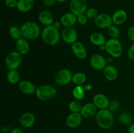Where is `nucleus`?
Segmentation results:
<instances>
[{"label": "nucleus", "instance_id": "f03ea898", "mask_svg": "<svg viewBox=\"0 0 134 133\" xmlns=\"http://www.w3.org/2000/svg\"><path fill=\"white\" fill-rule=\"evenodd\" d=\"M22 37L27 40H35L41 35V27L36 22L27 21L21 26Z\"/></svg>", "mask_w": 134, "mask_h": 133}, {"label": "nucleus", "instance_id": "9b49d317", "mask_svg": "<svg viewBox=\"0 0 134 133\" xmlns=\"http://www.w3.org/2000/svg\"><path fill=\"white\" fill-rule=\"evenodd\" d=\"M82 118H83V117L80 112H79V113L71 112L67 117L66 120H65V123H66L67 126L70 129H77L81 126L82 122Z\"/></svg>", "mask_w": 134, "mask_h": 133}, {"label": "nucleus", "instance_id": "4be33fe9", "mask_svg": "<svg viewBox=\"0 0 134 133\" xmlns=\"http://www.w3.org/2000/svg\"><path fill=\"white\" fill-rule=\"evenodd\" d=\"M103 75L106 80L110 82L115 80L118 77V70L112 65H107L103 70Z\"/></svg>", "mask_w": 134, "mask_h": 133}, {"label": "nucleus", "instance_id": "9d476101", "mask_svg": "<svg viewBox=\"0 0 134 133\" xmlns=\"http://www.w3.org/2000/svg\"><path fill=\"white\" fill-rule=\"evenodd\" d=\"M90 63L92 67L97 70H104L107 65V59L102 55L96 53L90 57Z\"/></svg>", "mask_w": 134, "mask_h": 133}, {"label": "nucleus", "instance_id": "dca6fc26", "mask_svg": "<svg viewBox=\"0 0 134 133\" xmlns=\"http://www.w3.org/2000/svg\"><path fill=\"white\" fill-rule=\"evenodd\" d=\"M71 50L73 54L79 59H84L87 56V52L85 46L81 42L77 41L71 44Z\"/></svg>", "mask_w": 134, "mask_h": 133}, {"label": "nucleus", "instance_id": "f3484780", "mask_svg": "<svg viewBox=\"0 0 134 133\" xmlns=\"http://www.w3.org/2000/svg\"><path fill=\"white\" fill-rule=\"evenodd\" d=\"M38 19L39 22L45 27L51 26L54 22V18L52 13L47 10L40 12L38 15Z\"/></svg>", "mask_w": 134, "mask_h": 133}, {"label": "nucleus", "instance_id": "c756f323", "mask_svg": "<svg viewBox=\"0 0 134 133\" xmlns=\"http://www.w3.org/2000/svg\"><path fill=\"white\" fill-rule=\"evenodd\" d=\"M82 106L81 105V102L79 100H72L69 103L68 105V108L70 110L71 112H73V113H79L81 112V109H82Z\"/></svg>", "mask_w": 134, "mask_h": 133}, {"label": "nucleus", "instance_id": "393cba45", "mask_svg": "<svg viewBox=\"0 0 134 133\" xmlns=\"http://www.w3.org/2000/svg\"><path fill=\"white\" fill-rule=\"evenodd\" d=\"M87 80L86 75L82 72H77L73 75L72 82L76 86H82Z\"/></svg>", "mask_w": 134, "mask_h": 133}, {"label": "nucleus", "instance_id": "c85d7f7f", "mask_svg": "<svg viewBox=\"0 0 134 133\" xmlns=\"http://www.w3.org/2000/svg\"><path fill=\"white\" fill-rule=\"evenodd\" d=\"M9 33L10 36L12 37V39H14V40H18V39H20V38L22 37L21 29L20 28H18L17 26H11V27L9 28Z\"/></svg>", "mask_w": 134, "mask_h": 133}, {"label": "nucleus", "instance_id": "423d86ee", "mask_svg": "<svg viewBox=\"0 0 134 133\" xmlns=\"http://www.w3.org/2000/svg\"><path fill=\"white\" fill-rule=\"evenodd\" d=\"M22 62V55L17 51H12L7 55L5 64L9 70H17Z\"/></svg>", "mask_w": 134, "mask_h": 133}, {"label": "nucleus", "instance_id": "a18cd8bd", "mask_svg": "<svg viewBox=\"0 0 134 133\" xmlns=\"http://www.w3.org/2000/svg\"><path fill=\"white\" fill-rule=\"evenodd\" d=\"M1 133H3V132H1Z\"/></svg>", "mask_w": 134, "mask_h": 133}, {"label": "nucleus", "instance_id": "a19ab883", "mask_svg": "<svg viewBox=\"0 0 134 133\" xmlns=\"http://www.w3.org/2000/svg\"><path fill=\"white\" fill-rule=\"evenodd\" d=\"M84 88L86 91H90L92 89V86L90 83H87L84 86Z\"/></svg>", "mask_w": 134, "mask_h": 133}, {"label": "nucleus", "instance_id": "ddd939ff", "mask_svg": "<svg viewBox=\"0 0 134 133\" xmlns=\"http://www.w3.org/2000/svg\"><path fill=\"white\" fill-rule=\"evenodd\" d=\"M21 126L26 129L32 127L35 123V117L34 113L30 112H26L21 115L19 119Z\"/></svg>", "mask_w": 134, "mask_h": 133}, {"label": "nucleus", "instance_id": "72a5a7b5", "mask_svg": "<svg viewBox=\"0 0 134 133\" xmlns=\"http://www.w3.org/2000/svg\"><path fill=\"white\" fill-rule=\"evenodd\" d=\"M88 20V17L86 16L85 14H81V15L77 16V22L81 26H84V25L86 24Z\"/></svg>", "mask_w": 134, "mask_h": 133}, {"label": "nucleus", "instance_id": "bb28decb", "mask_svg": "<svg viewBox=\"0 0 134 133\" xmlns=\"http://www.w3.org/2000/svg\"><path fill=\"white\" fill-rule=\"evenodd\" d=\"M85 92H86V91L84 88V86H76L72 91V95H73V96L75 100H81L85 97Z\"/></svg>", "mask_w": 134, "mask_h": 133}, {"label": "nucleus", "instance_id": "e433bc0d", "mask_svg": "<svg viewBox=\"0 0 134 133\" xmlns=\"http://www.w3.org/2000/svg\"><path fill=\"white\" fill-rule=\"evenodd\" d=\"M128 57L131 61H134V43L130 47L128 51Z\"/></svg>", "mask_w": 134, "mask_h": 133}, {"label": "nucleus", "instance_id": "aec40b11", "mask_svg": "<svg viewBox=\"0 0 134 133\" xmlns=\"http://www.w3.org/2000/svg\"><path fill=\"white\" fill-rule=\"evenodd\" d=\"M128 18L126 11L124 9H119L113 13L112 16L113 23L115 26H120L126 22Z\"/></svg>", "mask_w": 134, "mask_h": 133}, {"label": "nucleus", "instance_id": "2eb2a0df", "mask_svg": "<svg viewBox=\"0 0 134 133\" xmlns=\"http://www.w3.org/2000/svg\"><path fill=\"white\" fill-rule=\"evenodd\" d=\"M97 108L93 102H88L84 104L81 110V114L84 118L89 119L96 116L97 113Z\"/></svg>", "mask_w": 134, "mask_h": 133}, {"label": "nucleus", "instance_id": "6ab92c4d", "mask_svg": "<svg viewBox=\"0 0 134 133\" xmlns=\"http://www.w3.org/2000/svg\"><path fill=\"white\" fill-rule=\"evenodd\" d=\"M60 21L64 27H73L77 22V16L71 12L64 13L60 17Z\"/></svg>", "mask_w": 134, "mask_h": 133}, {"label": "nucleus", "instance_id": "79ce46f5", "mask_svg": "<svg viewBox=\"0 0 134 133\" xmlns=\"http://www.w3.org/2000/svg\"><path fill=\"white\" fill-rule=\"evenodd\" d=\"M128 133H134V123L131 124L129 126L128 130Z\"/></svg>", "mask_w": 134, "mask_h": 133}, {"label": "nucleus", "instance_id": "7c9ffc66", "mask_svg": "<svg viewBox=\"0 0 134 133\" xmlns=\"http://www.w3.org/2000/svg\"><path fill=\"white\" fill-rule=\"evenodd\" d=\"M107 33L112 39H118L120 35V31L116 26L111 25L107 28Z\"/></svg>", "mask_w": 134, "mask_h": 133}, {"label": "nucleus", "instance_id": "cd10ccee", "mask_svg": "<svg viewBox=\"0 0 134 133\" xmlns=\"http://www.w3.org/2000/svg\"><path fill=\"white\" fill-rule=\"evenodd\" d=\"M119 121L123 125L130 126L131 124H132L133 118H132V116L128 112H123L119 114Z\"/></svg>", "mask_w": 134, "mask_h": 133}, {"label": "nucleus", "instance_id": "1a4fd4ad", "mask_svg": "<svg viewBox=\"0 0 134 133\" xmlns=\"http://www.w3.org/2000/svg\"><path fill=\"white\" fill-rule=\"evenodd\" d=\"M62 38L67 44H73L78 40V33L73 27H65L62 32Z\"/></svg>", "mask_w": 134, "mask_h": 133}, {"label": "nucleus", "instance_id": "2f4dec72", "mask_svg": "<svg viewBox=\"0 0 134 133\" xmlns=\"http://www.w3.org/2000/svg\"><path fill=\"white\" fill-rule=\"evenodd\" d=\"M85 14L88 17V20H95L99 14L96 9L94 7H90L86 10Z\"/></svg>", "mask_w": 134, "mask_h": 133}, {"label": "nucleus", "instance_id": "37998d69", "mask_svg": "<svg viewBox=\"0 0 134 133\" xmlns=\"http://www.w3.org/2000/svg\"><path fill=\"white\" fill-rule=\"evenodd\" d=\"M99 49L101 51H105V45L99 47Z\"/></svg>", "mask_w": 134, "mask_h": 133}, {"label": "nucleus", "instance_id": "f8f14e48", "mask_svg": "<svg viewBox=\"0 0 134 133\" xmlns=\"http://www.w3.org/2000/svg\"><path fill=\"white\" fill-rule=\"evenodd\" d=\"M96 26L101 29H107L113 25L112 16L107 13H100L94 20Z\"/></svg>", "mask_w": 134, "mask_h": 133}, {"label": "nucleus", "instance_id": "6e6552de", "mask_svg": "<svg viewBox=\"0 0 134 133\" xmlns=\"http://www.w3.org/2000/svg\"><path fill=\"white\" fill-rule=\"evenodd\" d=\"M69 9L70 12L78 16L81 14H85L88 9L87 3L86 0H71Z\"/></svg>", "mask_w": 134, "mask_h": 133}, {"label": "nucleus", "instance_id": "c9c22d12", "mask_svg": "<svg viewBox=\"0 0 134 133\" xmlns=\"http://www.w3.org/2000/svg\"><path fill=\"white\" fill-rule=\"evenodd\" d=\"M127 35L130 40L134 43V26H131L127 31Z\"/></svg>", "mask_w": 134, "mask_h": 133}, {"label": "nucleus", "instance_id": "20e7f679", "mask_svg": "<svg viewBox=\"0 0 134 133\" xmlns=\"http://www.w3.org/2000/svg\"><path fill=\"white\" fill-rule=\"evenodd\" d=\"M35 95L41 101H49L56 97L57 90L51 85H41L37 87Z\"/></svg>", "mask_w": 134, "mask_h": 133}, {"label": "nucleus", "instance_id": "473e14b6", "mask_svg": "<svg viewBox=\"0 0 134 133\" xmlns=\"http://www.w3.org/2000/svg\"><path fill=\"white\" fill-rule=\"evenodd\" d=\"M120 106V102L117 100H113L110 101L108 109L111 112H115L118 110Z\"/></svg>", "mask_w": 134, "mask_h": 133}, {"label": "nucleus", "instance_id": "f704fd0d", "mask_svg": "<svg viewBox=\"0 0 134 133\" xmlns=\"http://www.w3.org/2000/svg\"><path fill=\"white\" fill-rule=\"evenodd\" d=\"M5 4L7 7L14 9L17 7L18 0H5Z\"/></svg>", "mask_w": 134, "mask_h": 133}, {"label": "nucleus", "instance_id": "412c9836", "mask_svg": "<svg viewBox=\"0 0 134 133\" xmlns=\"http://www.w3.org/2000/svg\"><path fill=\"white\" fill-rule=\"evenodd\" d=\"M16 50L21 55H26L30 51V44L27 39L22 37L18 40H16Z\"/></svg>", "mask_w": 134, "mask_h": 133}, {"label": "nucleus", "instance_id": "0eeeda50", "mask_svg": "<svg viewBox=\"0 0 134 133\" xmlns=\"http://www.w3.org/2000/svg\"><path fill=\"white\" fill-rule=\"evenodd\" d=\"M73 75L71 72L67 69H62L56 73L54 81L59 86H66L72 82Z\"/></svg>", "mask_w": 134, "mask_h": 133}, {"label": "nucleus", "instance_id": "a211bd4d", "mask_svg": "<svg viewBox=\"0 0 134 133\" xmlns=\"http://www.w3.org/2000/svg\"><path fill=\"white\" fill-rule=\"evenodd\" d=\"M18 89L25 95H32L35 93L37 87L30 81L22 80L18 83Z\"/></svg>", "mask_w": 134, "mask_h": 133}, {"label": "nucleus", "instance_id": "5701e85b", "mask_svg": "<svg viewBox=\"0 0 134 133\" xmlns=\"http://www.w3.org/2000/svg\"><path fill=\"white\" fill-rule=\"evenodd\" d=\"M34 5V0H18L16 9L21 13H27L33 9Z\"/></svg>", "mask_w": 134, "mask_h": 133}, {"label": "nucleus", "instance_id": "f257e3e1", "mask_svg": "<svg viewBox=\"0 0 134 133\" xmlns=\"http://www.w3.org/2000/svg\"><path fill=\"white\" fill-rule=\"evenodd\" d=\"M96 121L98 126L104 130L111 129L115 123L112 112L108 108L99 110L96 115Z\"/></svg>", "mask_w": 134, "mask_h": 133}, {"label": "nucleus", "instance_id": "4c0bfd02", "mask_svg": "<svg viewBox=\"0 0 134 133\" xmlns=\"http://www.w3.org/2000/svg\"><path fill=\"white\" fill-rule=\"evenodd\" d=\"M56 2V0H43V4L47 7L54 6Z\"/></svg>", "mask_w": 134, "mask_h": 133}, {"label": "nucleus", "instance_id": "b1692460", "mask_svg": "<svg viewBox=\"0 0 134 133\" xmlns=\"http://www.w3.org/2000/svg\"><path fill=\"white\" fill-rule=\"evenodd\" d=\"M89 39H90V41L92 44H94V46L99 47L105 45L106 42H107L105 37L103 34L98 32L92 33L90 35Z\"/></svg>", "mask_w": 134, "mask_h": 133}, {"label": "nucleus", "instance_id": "a878e982", "mask_svg": "<svg viewBox=\"0 0 134 133\" xmlns=\"http://www.w3.org/2000/svg\"><path fill=\"white\" fill-rule=\"evenodd\" d=\"M7 79L10 84H16L20 82V74L17 70H9L7 74Z\"/></svg>", "mask_w": 134, "mask_h": 133}, {"label": "nucleus", "instance_id": "7ed1b4c3", "mask_svg": "<svg viewBox=\"0 0 134 133\" xmlns=\"http://www.w3.org/2000/svg\"><path fill=\"white\" fill-rule=\"evenodd\" d=\"M41 38L43 42L49 46H54L58 43L60 39L59 29L52 25L44 27L41 32Z\"/></svg>", "mask_w": 134, "mask_h": 133}, {"label": "nucleus", "instance_id": "c03bdc74", "mask_svg": "<svg viewBox=\"0 0 134 133\" xmlns=\"http://www.w3.org/2000/svg\"><path fill=\"white\" fill-rule=\"evenodd\" d=\"M68 0H56L58 3H65L66 1H68Z\"/></svg>", "mask_w": 134, "mask_h": 133}, {"label": "nucleus", "instance_id": "ea45409f", "mask_svg": "<svg viewBox=\"0 0 134 133\" xmlns=\"http://www.w3.org/2000/svg\"><path fill=\"white\" fill-rule=\"evenodd\" d=\"M52 26H54L56 29H59L60 27H61V26H62V23L60 21H55V22L53 23V24H52Z\"/></svg>", "mask_w": 134, "mask_h": 133}, {"label": "nucleus", "instance_id": "4468645a", "mask_svg": "<svg viewBox=\"0 0 134 133\" xmlns=\"http://www.w3.org/2000/svg\"><path fill=\"white\" fill-rule=\"evenodd\" d=\"M93 103L99 110L107 109L109 105V99L103 93H97L93 97Z\"/></svg>", "mask_w": 134, "mask_h": 133}, {"label": "nucleus", "instance_id": "58836bf2", "mask_svg": "<svg viewBox=\"0 0 134 133\" xmlns=\"http://www.w3.org/2000/svg\"><path fill=\"white\" fill-rule=\"evenodd\" d=\"M10 133H24L22 129L19 127H14L10 131Z\"/></svg>", "mask_w": 134, "mask_h": 133}, {"label": "nucleus", "instance_id": "39448f33", "mask_svg": "<svg viewBox=\"0 0 134 133\" xmlns=\"http://www.w3.org/2000/svg\"><path fill=\"white\" fill-rule=\"evenodd\" d=\"M105 46L106 52L115 58H119L122 54V46L118 39L111 38L107 40Z\"/></svg>", "mask_w": 134, "mask_h": 133}]
</instances>
